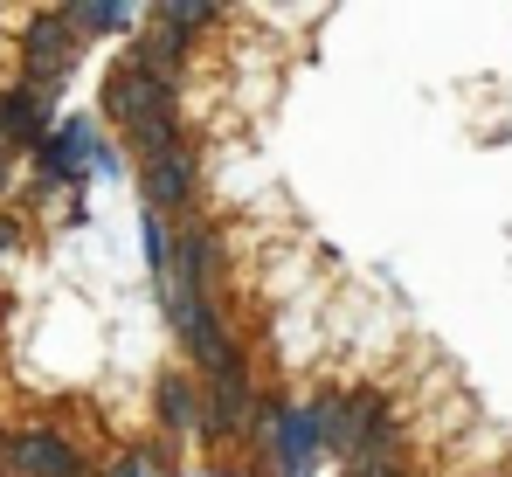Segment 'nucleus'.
I'll list each match as a JSON object with an SVG mask.
<instances>
[{"mask_svg":"<svg viewBox=\"0 0 512 477\" xmlns=\"http://www.w3.org/2000/svg\"><path fill=\"white\" fill-rule=\"evenodd\" d=\"M63 21L77 28V42H90V35H132L139 28V7H125V0H70Z\"/></svg>","mask_w":512,"mask_h":477,"instance_id":"1a4fd4ad","label":"nucleus"},{"mask_svg":"<svg viewBox=\"0 0 512 477\" xmlns=\"http://www.w3.org/2000/svg\"><path fill=\"white\" fill-rule=\"evenodd\" d=\"M90 153H97V146H90V125H84V118H70L63 132H49V139L35 146V166H42L49 180H77V173L90 166Z\"/></svg>","mask_w":512,"mask_h":477,"instance_id":"6e6552de","label":"nucleus"},{"mask_svg":"<svg viewBox=\"0 0 512 477\" xmlns=\"http://www.w3.org/2000/svg\"><path fill=\"white\" fill-rule=\"evenodd\" d=\"M14 249H21V229H14V222H7V215H0V263H7V256H14Z\"/></svg>","mask_w":512,"mask_h":477,"instance_id":"ddd939ff","label":"nucleus"},{"mask_svg":"<svg viewBox=\"0 0 512 477\" xmlns=\"http://www.w3.org/2000/svg\"><path fill=\"white\" fill-rule=\"evenodd\" d=\"M187 35H173V28H153V35H132V49H125V70H139V77H153V83H167L173 90V70L187 63Z\"/></svg>","mask_w":512,"mask_h":477,"instance_id":"0eeeda50","label":"nucleus"},{"mask_svg":"<svg viewBox=\"0 0 512 477\" xmlns=\"http://www.w3.org/2000/svg\"><path fill=\"white\" fill-rule=\"evenodd\" d=\"M104 118H118L125 132H139V125H153V118H173V90L118 63V70L104 77Z\"/></svg>","mask_w":512,"mask_h":477,"instance_id":"20e7f679","label":"nucleus"},{"mask_svg":"<svg viewBox=\"0 0 512 477\" xmlns=\"http://www.w3.org/2000/svg\"><path fill=\"white\" fill-rule=\"evenodd\" d=\"M153 408H160V429H167V436H201V388H194L187 374H167L160 395H153Z\"/></svg>","mask_w":512,"mask_h":477,"instance_id":"9d476101","label":"nucleus"},{"mask_svg":"<svg viewBox=\"0 0 512 477\" xmlns=\"http://www.w3.org/2000/svg\"><path fill=\"white\" fill-rule=\"evenodd\" d=\"M153 21L194 42V28H215V21H222V7H208V0H167V7H153Z\"/></svg>","mask_w":512,"mask_h":477,"instance_id":"9b49d317","label":"nucleus"},{"mask_svg":"<svg viewBox=\"0 0 512 477\" xmlns=\"http://www.w3.org/2000/svg\"><path fill=\"white\" fill-rule=\"evenodd\" d=\"M194 187H201V166H194V146H173V153L146 159L139 166V194H146V215H187L194 208Z\"/></svg>","mask_w":512,"mask_h":477,"instance_id":"7ed1b4c3","label":"nucleus"},{"mask_svg":"<svg viewBox=\"0 0 512 477\" xmlns=\"http://www.w3.org/2000/svg\"><path fill=\"white\" fill-rule=\"evenodd\" d=\"M77 56H84V42H77V28L63 21V7L35 14V21L21 28V83H35V90H63L70 70H77Z\"/></svg>","mask_w":512,"mask_h":477,"instance_id":"f257e3e1","label":"nucleus"},{"mask_svg":"<svg viewBox=\"0 0 512 477\" xmlns=\"http://www.w3.org/2000/svg\"><path fill=\"white\" fill-rule=\"evenodd\" d=\"M7 477H84V457L56 429H14L7 436Z\"/></svg>","mask_w":512,"mask_h":477,"instance_id":"39448f33","label":"nucleus"},{"mask_svg":"<svg viewBox=\"0 0 512 477\" xmlns=\"http://www.w3.org/2000/svg\"><path fill=\"white\" fill-rule=\"evenodd\" d=\"M49 104H56V90H35V83L0 90V146H7V159L35 153L49 139Z\"/></svg>","mask_w":512,"mask_h":477,"instance_id":"423d86ee","label":"nucleus"},{"mask_svg":"<svg viewBox=\"0 0 512 477\" xmlns=\"http://www.w3.org/2000/svg\"><path fill=\"white\" fill-rule=\"evenodd\" d=\"M250 429L270 443V477H312V464H319V429H312L305 408H291V401H263Z\"/></svg>","mask_w":512,"mask_h":477,"instance_id":"f03ea898","label":"nucleus"},{"mask_svg":"<svg viewBox=\"0 0 512 477\" xmlns=\"http://www.w3.org/2000/svg\"><path fill=\"white\" fill-rule=\"evenodd\" d=\"M7 166H14V159H7V146H0V194H7Z\"/></svg>","mask_w":512,"mask_h":477,"instance_id":"4468645a","label":"nucleus"},{"mask_svg":"<svg viewBox=\"0 0 512 477\" xmlns=\"http://www.w3.org/2000/svg\"><path fill=\"white\" fill-rule=\"evenodd\" d=\"M111 477H153V457H111Z\"/></svg>","mask_w":512,"mask_h":477,"instance_id":"f8f14e48","label":"nucleus"},{"mask_svg":"<svg viewBox=\"0 0 512 477\" xmlns=\"http://www.w3.org/2000/svg\"><path fill=\"white\" fill-rule=\"evenodd\" d=\"M0 477H7V429H0Z\"/></svg>","mask_w":512,"mask_h":477,"instance_id":"2eb2a0df","label":"nucleus"}]
</instances>
